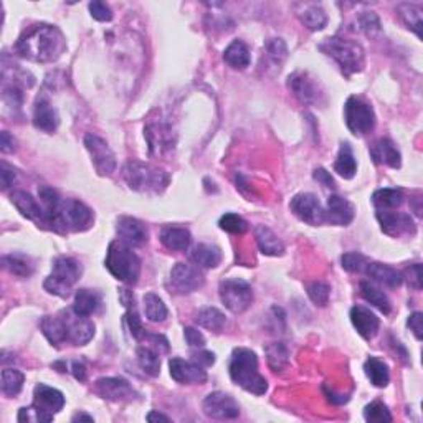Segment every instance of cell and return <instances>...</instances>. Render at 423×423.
Returning a JSON list of instances; mask_svg holds the SVG:
<instances>
[{
	"instance_id": "f35d334b",
	"label": "cell",
	"mask_w": 423,
	"mask_h": 423,
	"mask_svg": "<svg viewBox=\"0 0 423 423\" xmlns=\"http://www.w3.org/2000/svg\"><path fill=\"white\" fill-rule=\"evenodd\" d=\"M266 354V361H268V365L271 367V370L275 372H282L289 364V351L288 347L284 346L283 343H271L265 347Z\"/></svg>"
},
{
	"instance_id": "be15d7a7",
	"label": "cell",
	"mask_w": 423,
	"mask_h": 423,
	"mask_svg": "<svg viewBox=\"0 0 423 423\" xmlns=\"http://www.w3.org/2000/svg\"><path fill=\"white\" fill-rule=\"evenodd\" d=\"M73 375L78 379V381H86V367L81 364V362H73Z\"/></svg>"
},
{
	"instance_id": "5b68a950",
	"label": "cell",
	"mask_w": 423,
	"mask_h": 423,
	"mask_svg": "<svg viewBox=\"0 0 423 423\" xmlns=\"http://www.w3.org/2000/svg\"><path fill=\"white\" fill-rule=\"evenodd\" d=\"M106 268L119 282L136 284L141 275V260L129 245L116 240L107 247Z\"/></svg>"
},
{
	"instance_id": "ab89813d",
	"label": "cell",
	"mask_w": 423,
	"mask_h": 423,
	"mask_svg": "<svg viewBox=\"0 0 423 423\" xmlns=\"http://www.w3.org/2000/svg\"><path fill=\"white\" fill-rule=\"evenodd\" d=\"M300 19L303 24L313 32H318V30H322L327 24V15L325 12V8L321 6H316V3H311V6H306L304 10L300 14Z\"/></svg>"
},
{
	"instance_id": "8992f818",
	"label": "cell",
	"mask_w": 423,
	"mask_h": 423,
	"mask_svg": "<svg viewBox=\"0 0 423 423\" xmlns=\"http://www.w3.org/2000/svg\"><path fill=\"white\" fill-rule=\"evenodd\" d=\"M123 177L129 187L137 192H161L169 184L166 172L141 161H129L123 169Z\"/></svg>"
},
{
	"instance_id": "6da1fadb",
	"label": "cell",
	"mask_w": 423,
	"mask_h": 423,
	"mask_svg": "<svg viewBox=\"0 0 423 423\" xmlns=\"http://www.w3.org/2000/svg\"><path fill=\"white\" fill-rule=\"evenodd\" d=\"M43 212L42 225H49V228L60 233L68 232H85L93 225V210L86 207L83 202L75 198H64L51 187L38 189Z\"/></svg>"
},
{
	"instance_id": "6125c7cd",
	"label": "cell",
	"mask_w": 423,
	"mask_h": 423,
	"mask_svg": "<svg viewBox=\"0 0 423 423\" xmlns=\"http://www.w3.org/2000/svg\"><path fill=\"white\" fill-rule=\"evenodd\" d=\"M193 357H196V362H197V364L205 365V367L214 365V362H215V356H214V352H209V351L197 352L196 356H193Z\"/></svg>"
},
{
	"instance_id": "60d3db41",
	"label": "cell",
	"mask_w": 423,
	"mask_h": 423,
	"mask_svg": "<svg viewBox=\"0 0 423 423\" xmlns=\"http://www.w3.org/2000/svg\"><path fill=\"white\" fill-rule=\"evenodd\" d=\"M137 361H139L142 370L150 375V377H155V375H159V372H161V357L155 352V349L150 346L144 344V346L137 349Z\"/></svg>"
},
{
	"instance_id": "f6af8a7d",
	"label": "cell",
	"mask_w": 423,
	"mask_h": 423,
	"mask_svg": "<svg viewBox=\"0 0 423 423\" xmlns=\"http://www.w3.org/2000/svg\"><path fill=\"white\" fill-rule=\"evenodd\" d=\"M25 375L17 369H6L2 370V394L7 397H15L20 394L21 387H24Z\"/></svg>"
},
{
	"instance_id": "d590c367",
	"label": "cell",
	"mask_w": 423,
	"mask_h": 423,
	"mask_svg": "<svg viewBox=\"0 0 423 423\" xmlns=\"http://www.w3.org/2000/svg\"><path fill=\"white\" fill-rule=\"evenodd\" d=\"M402 189H381L374 192L372 202L377 210H394L404 204Z\"/></svg>"
},
{
	"instance_id": "03108f58",
	"label": "cell",
	"mask_w": 423,
	"mask_h": 423,
	"mask_svg": "<svg viewBox=\"0 0 423 423\" xmlns=\"http://www.w3.org/2000/svg\"><path fill=\"white\" fill-rule=\"evenodd\" d=\"M71 420H73V422H93V417L85 415V413H76V415L73 417Z\"/></svg>"
},
{
	"instance_id": "7dc6e473",
	"label": "cell",
	"mask_w": 423,
	"mask_h": 423,
	"mask_svg": "<svg viewBox=\"0 0 423 423\" xmlns=\"http://www.w3.org/2000/svg\"><path fill=\"white\" fill-rule=\"evenodd\" d=\"M218 225L222 230L233 233V235H241V233L248 230V223L236 214H225L220 218Z\"/></svg>"
},
{
	"instance_id": "7bdbcfd3",
	"label": "cell",
	"mask_w": 423,
	"mask_h": 423,
	"mask_svg": "<svg viewBox=\"0 0 423 423\" xmlns=\"http://www.w3.org/2000/svg\"><path fill=\"white\" fill-rule=\"evenodd\" d=\"M144 311H146V318L149 319L150 322H162L166 321L167 314V306L164 304V301L154 293H148L144 296Z\"/></svg>"
},
{
	"instance_id": "e575fe53",
	"label": "cell",
	"mask_w": 423,
	"mask_h": 423,
	"mask_svg": "<svg viewBox=\"0 0 423 423\" xmlns=\"http://www.w3.org/2000/svg\"><path fill=\"white\" fill-rule=\"evenodd\" d=\"M40 327L45 334V338L50 340L53 346L67 343V334H64V326L60 314L57 316H45L40 321Z\"/></svg>"
},
{
	"instance_id": "83f0119b",
	"label": "cell",
	"mask_w": 423,
	"mask_h": 423,
	"mask_svg": "<svg viewBox=\"0 0 423 423\" xmlns=\"http://www.w3.org/2000/svg\"><path fill=\"white\" fill-rule=\"evenodd\" d=\"M161 241L166 248L174 250V252H185L191 247V232L184 227L167 225L161 230Z\"/></svg>"
},
{
	"instance_id": "681fc988",
	"label": "cell",
	"mask_w": 423,
	"mask_h": 423,
	"mask_svg": "<svg viewBox=\"0 0 423 423\" xmlns=\"http://www.w3.org/2000/svg\"><path fill=\"white\" fill-rule=\"evenodd\" d=\"M55 415H50V413L43 412V410L37 408L35 405H32V407H24L20 408L19 412V422L20 423H46L53 420Z\"/></svg>"
},
{
	"instance_id": "e0dca14e",
	"label": "cell",
	"mask_w": 423,
	"mask_h": 423,
	"mask_svg": "<svg viewBox=\"0 0 423 423\" xmlns=\"http://www.w3.org/2000/svg\"><path fill=\"white\" fill-rule=\"evenodd\" d=\"M116 232H118L119 240L131 248L142 247L149 240L148 227L141 220L132 217H121L116 225Z\"/></svg>"
},
{
	"instance_id": "816d5d0a",
	"label": "cell",
	"mask_w": 423,
	"mask_h": 423,
	"mask_svg": "<svg viewBox=\"0 0 423 423\" xmlns=\"http://www.w3.org/2000/svg\"><path fill=\"white\" fill-rule=\"evenodd\" d=\"M359 25L362 32L369 37L377 35L381 32V20H379V17L374 12H364V14L359 15Z\"/></svg>"
},
{
	"instance_id": "ac0fdd59",
	"label": "cell",
	"mask_w": 423,
	"mask_h": 423,
	"mask_svg": "<svg viewBox=\"0 0 423 423\" xmlns=\"http://www.w3.org/2000/svg\"><path fill=\"white\" fill-rule=\"evenodd\" d=\"M171 377L179 383H204L207 382V372L197 362H189L180 357H172L169 361Z\"/></svg>"
},
{
	"instance_id": "1f68e13d",
	"label": "cell",
	"mask_w": 423,
	"mask_h": 423,
	"mask_svg": "<svg viewBox=\"0 0 423 423\" xmlns=\"http://www.w3.org/2000/svg\"><path fill=\"white\" fill-rule=\"evenodd\" d=\"M2 265L8 273L19 276V278H28L33 273V261L30 257L21 253H10L2 258Z\"/></svg>"
},
{
	"instance_id": "52a82bcc",
	"label": "cell",
	"mask_w": 423,
	"mask_h": 423,
	"mask_svg": "<svg viewBox=\"0 0 423 423\" xmlns=\"http://www.w3.org/2000/svg\"><path fill=\"white\" fill-rule=\"evenodd\" d=\"M81 273H83V266H81L80 261L71 257H58L53 261V270H51V275L43 283V288L50 295L68 297L71 288L80 279Z\"/></svg>"
},
{
	"instance_id": "836d02e7",
	"label": "cell",
	"mask_w": 423,
	"mask_h": 423,
	"mask_svg": "<svg viewBox=\"0 0 423 423\" xmlns=\"http://www.w3.org/2000/svg\"><path fill=\"white\" fill-rule=\"evenodd\" d=\"M334 171L338 172L340 177H344V179H352V177L356 175L357 162L349 142H343V144H340L338 159H336L334 162Z\"/></svg>"
},
{
	"instance_id": "f546056e",
	"label": "cell",
	"mask_w": 423,
	"mask_h": 423,
	"mask_svg": "<svg viewBox=\"0 0 423 423\" xmlns=\"http://www.w3.org/2000/svg\"><path fill=\"white\" fill-rule=\"evenodd\" d=\"M223 60L227 64H230L235 70H245L250 67L252 57H250L248 46L243 42L235 40L228 45V49L223 51Z\"/></svg>"
},
{
	"instance_id": "ee69618b",
	"label": "cell",
	"mask_w": 423,
	"mask_h": 423,
	"mask_svg": "<svg viewBox=\"0 0 423 423\" xmlns=\"http://www.w3.org/2000/svg\"><path fill=\"white\" fill-rule=\"evenodd\" d=\"M397 10H399V15L404 20V24L408 28H412L418 37H422V8L413 6V3H400Z\"/></svg>"
},
{
	"instance_id": "f5cc1de1",
	"label": "cell",
	"mask_w": 423,
	"mask_h": 423,
	"mask_svg": "<svg viewBox=\"0 0 423 423\" xmlns=\"http://www.w3.org/2000/svg\"><path fill=\"white\" fill-rule=\"evenodd\" d=\"M265 46H266V51H268L270 58L276 63H282L283 60L288 57L286 43H284L282 38H270V40L266 42Z\"/></svg>"
},
{
	"instance_id": "6f0895ef",
	"label": "cell",
	"mask_w": 423,
	"mask_h": 423,
	"mask_svg": "<svg viewBox=\"0 0 423 423\" xmlns=\"http://www.w3.org/2000/svg\"><path fill=\"white\" fill-rule=\"evenodd\" d=\"M15 169L14 167H10L6 161H2L0 164V179H2V189L3 191H7L8 187H10L12 184H14L15 180Z\"/></svg>"
},
{
	"instance_id": "b9f144b4",
	"label": "cell",
	"mask_w": 423,
	"mask_h": 423,
	"mask_svg": "<svg viewBox=\"0 0 423 423\" xmlns=\"http://www.w3.org/2000/svg\"><path fill=\"white\" fill-rule=\"evenodd\" d=\"M225 314L217 308H205L197 314V325L209 331L220 332L223 329V326H225Z\"/></svg>"
},
{
	"instance_id": "d6986e66",
	"label": "cell",
	"mask_w": 423,
	"mask_h": 423,
	"mask_svg": "<svg viewBox=\"0 0 423 423\" xmlns=\"http://www.w3.org/2000/svg\"><path fill=\"white\" fill-rule=\"evenodd\" d=\"M96 392L110 402H124V400H131L135 395V388L131 387V383L121 377L98 379Z\"/></svg>"
},
{
	"instance_id": "4dcf8cb0",
	"label": "cell",
	"mask_w": 423,
	"mask_h": 423,
	"mask_svg": "<svg viewBox=\"0 0 423 423\" xmlns=\"http://www.w3.org/2000/svg\"><path fill=\"white\" fill-rule=\"evenodd\" d=\"M146 137L149 141V148L154 153V149H157V153L172 148V132L171 128L167 124H150L146 129Z\"/></svg>"
},
{
	"instance_id": "e7e4bbea",
	"label": "cell",
	"mask_w": 423,
	"mask_h": 423,
	"mask_svg": "<svg viewBox=\"0 0 423 423\" xmlns=\"http://www.w3.org/2000/svg\"><path fill=\"white\" fill-rule=\"evenodd\" d=\"M148 422H171V418L159 412H150L148 415Z\"/></svg>"
},
{
	"instance_id": "f1b7e54d",
	"label": "cell",
	"mask_w": 423,
	"mask_h": 423,
	"mask_svg": "<svg viewBox=\"0 0 423 423\" xmlns=\"http://www.w3.org/2000/svg\"><path fill=\"white\" fill-rule=\"evenodd\" d=\"M101 304H103L101 295H99L98 291H93V289H78L75 295V304H73V309H75L76 313L89 318L93 316L94 313H98Z\"/></svg>"
},
{
	"instance_id": "44dd1931",
	"label": "cell",
	"mask_w": 423,
	"mask_h": 423,
	"mask_svg": "<svg viewBox=\"0 0 423 423\" xmlns=\"http://www.w3.org/2000/svg\"><path fill=\"white\" fill-rule=\"evenodd\" d=\"M33 405L50 415H55L64 407V395L57 388L38 383L33 388Z\"/></svg>"
},
{
	"instance_id": "cb8c5ba5",
	"label": "cell",
	"mask_w": 423,
	"mask_h": 423,
	"mask_svg": "<svg viewBox=\"0 0 423 423\" xmlns=\"http://www.w3.org/2000/svg\"><path fill=\"white\" fill-rule=\"evenodd\" d=\"M364 273L369 276L370 279H374L375 283L383 284V286L392 288V289L402 286V283H404L402 273L397 271L395 268H392V266L383 265V263L369 261L367 263Z\"/></svg>"
},
{
	"instance_id": "9a60e30c",
	"label": "cell",
	"mask_w": 423,
	"mask_h": 423,
	"mask_svg": "<svg viewBox=\"0 0 423 423\" xmlns=\"http://www.w3.org/2000/svg\"><path fill=\"white\" fill-rule=\"evenodd\" d=\"M288 86L303 105H318V103H321L322 96H325L321 86H319L318 81L309 73H293L288 78Z\"/></svg>"
},
{
	"instance_id": "d6a6232c",
	"label": "cell",
	"mask_w": 423,
	"mask_h": 423,
	"mask_svg": "<svg viewBox=\"0 0 423 423\" xmlns=\"http://www.w3.org/2000/svg\"><path fill=\"white\" fill-rule=\"evenodd\" d=\"M192 260L202 268H217L220 261H222V252L215 245L200 243L193 248Z\"/></svg>"
},
{
	"instance_id": "4316f807",
	"label": "cell",
	"mask_w": 423,
	"mask_h": 423,
	"mask_svg": "<svg viewBox=\"0 0 423 423\" xmlns=\"http://www.w3.org/2000/svg\"><path fill=\"white\" fill-rule=\"evenodd\" d=\"M254 239H257L260 252L266 257H282V254H284V243L268 227L258 225L254 228Z\"/></svg>"
},
{
	"instance_id": "30bf717a",
	"label": "cell",
	"mask_w": 423,
	"mask_h": 423,
	"mask_svg": "<svg viewBox=\"0 0 423 423\" xmlns=\"http://www.w3.org/2000/svg\"><path fill=\"white\" fill-rule=\"evenodd\" d=\"M64 326V334H67V343L73 346H86L94 336V325L88 316L76 313L75 309H63L60 311Z\"/></svg>"
},
{
	"instance_id": "ffe728a7",
	"label": "cell",
	"mask_w": 423,
	"mask_h": 423,
	"mask_svg": "<svg viewBox=\"0 0 423 423\" xmlns=\"http://www.w3.org/2000/svg\"><path fill=\"white\" fill-rule=\"evenodd\" d=\"M354 215H356V210L347 198L336 196V193L327 198V207L325 210L326 222L338 227H346L354 220Z\"/></svg>"
},
{
	"instance_id": "7c38bea8",
	"label": "cell",
	"mask_w": 423,
	"mask_h": 423,
	"mask_svg": "<svg viewBox=\"0 0 423 423\" xmlns=\"http://www.w3.org/2000/svg\"><path fill=\"white\" fill-rule=\"evenodd\" d=\"M291 212L296 215L301 222L308 223V225H321L326 222L325 218V209L319 204L318 197L314 193L303 192L297 193L291 198Z\"/></svg>"
},
{
	"instance_id": "c3c4849f",
	"label": "cell",
	"mask_w": 423,
	"mask_h": 423,
	"mask_svg": "<svg viewBox=\"0 0 423 423\" xmlns=\"http://www.w3.org/2000/svg\"><path fill=\"white\" fill-rule=\"evenodd\" d=\"M340 261H343L344 270L351 271V273H362V271L365 270L367 263H369V258L364 257V254L359 252H351L343 254Z\"/></svg>"
},
{
	"instance_id": "4fadbf2b",
	"label": "cell",
	"mask_w": 423,
	"mask_h": 423,
	"mask_svg": "<svg viewBox=\"0 0 423 423\" xmlns=\"http://www.w3.org/2000/svg\"><path fill=\"white\" fill-rule=\"evenodd\" d=\"M171 288L179 295H189V293L196 291L202 288L205 283L202 271L193 265L187 263H177L174 268L171 270Z\"/></svg>"
},
{
	"instance_id": "9f6ffc18",
	"label": "cell",
	"mask_w": 423,
	"mask_h": 423,
	"mask_svg": "<svg viewBox=\"0 0 423 423\" xmlns=\"http://www.w3.org/2000/svg\"><path fill=\"white\" fill-rule=\"evenodd\" d=\"M184 336H185V340H187V344L191 347L202 349L205 346L204 334H202V332L198 329H196V327H185Z\"/></svg>"
},
{
	"instance_id": "3957f363",
	"label": "cell",
	"mask_w": 423,
	"mask_h": 423,
	"mask_svg": "<svg viewBox=\"0 0 423 423\" xmlns=\"http://www.w3.org/2000/svg\"><path fill=\"white\" fill-rule=\"evenodd\" d=\"M232 381L241 388L254 395H263L268 390V383L258 370V357L247 347H236L232 354L230 361Z\"/></svg>"
},
{
	"instance_id": "db71d44e",
	"label": "cell",
	"mask_w": 423,
	"mask_h": 423,
	"mask_svg": "<svg viewBox=\"0 0 423 423\" xmlns=\"http://www.w3.org/2000/svg\"><path fill=\"white\" fill-rule=\"evenodd\" d=\"M89 12H92V17L98 21H111L113 20V12L111 8L106 6L105 2H92L89 3Z\"/></svg>"
},
{
	"instance_id": "91938a15",
	"label": "cell",
	"mask_w": 423,
	"mask_h": 423,
	"mask_svg": "<svg viewBox=\"0 0 423 423\" xmlns=\"http://www.w3.org/2000/svg\"><path fill=\"white\" fill-rule=\"evenodd\" d=\"M15 149H17L15 137L8 135L7 131H2V135H0V150H2L3 154H10L14 153Z\"/></svg>"
},
{
	"instance_id": "94428289",
	"label": "cell",
	"mask_w": 423,
	"mask_h": 423,
	"mask_svg": "<svg viewBox=\"0 0 423 423\" xmlns=\"http://www.w3.org/2000/svg\"><path fill=\"white\" fill-rule=\"evenodd\" d=\"M314 179L318 180L319 184L325 185V187L327 189H336V184H334V179H332L329 172H327L326 169H322V167H319V169L314 171Z\"/></svg>"
},
{
	"instance_id": "11a10c76",
	"label": "cell",
	"mask_w": 423,
	"mask_h": 423,
	"mask_svg": "<svg viewBox=\"0 0 423 423\" xmlns=\"http://www.w3.org/2000/svg\"><path fill=\"white\" fill-rule=\"evenodd\" d=\"M402 278H407L410 288L422 289V275H420V265H418V263H413V265H410L408 268L405 270Z\"/></svg>"
},
{
	"instance_id": "f907efd6",
	"label": "cell",
	"mask_w": 423,
	"mask_h": 423,
	"mask_svg": "<svg viewBox=\"0 0 423 423\" xmlns=\"http://www.w3.org/2000/svg\"><path fill=\"white\" fill-rule=\"evenodd\" d=\"M329 293H331V288L327 286L326 283L314 282V283L308 284L309 300L313 301L316 306H321V308H325V306L327 304V301H329Z\"/></svg>"
},
{
	"instance_id": "8fae6325",
	"label": "cell",
	"mask_w": 423,
	"mask_h": 423,
	"mask_svg": "<svg viewBox=\"0 0 423 423\" xmlns=\"http://www.w3.org/2000/svg\"><path fill=\"white\" fill-rule=\"evenodd\" d=\"M85 146L88 149L94 169L99 175H111L116 171V155L107 142L96 135H86Z\"/></svg>"
},
{
	"instance_id": "d4e9b609",
	"label": "cell",
	"mask_w": 423,
	"mask_h": 423,
	"mask_svg": "<svg viewBox=\"0 0 423 423\" xmlns=\"http://www.w3.org/2000/svg\"><path fill=\"white\" fill-rule=\"evenodd\" d=\"M375 164H386L392 169H399L402 166V155L397 146L390 139H379L375 141L369 149Z\"/></svg>"
},
{
	"instance_id": "9c48e42d",
	"label": "cell",
	"mask_w": 423,
	"mask_h": 423,
	"mask_svg": "<svg viewBox=\"0 0 423 423\" xmlns=\"http://www.w3.org/2000/svg\"><path fill=\"white\" fill-rule=\"evenodd\" d=\"M346 124L356 136H365L375 128V113L372 106L362 98L351 96L344 106Z\"/></svg>"
},
{
	"instance_id": "bcb514c9",
	"label": "cell",
	"mask_w": 423,
	"mask_h": 423,
	"mask_svg": "<svg viewBox=\"0 0 423 423\" xmlns=\"http://www.w3.org/2000/svg\"><path fill=\"white\" fill-rule=\"evenodd\" d=\"M364 418L370 423L392 422V415H390V412H388L387 405L379 402V400H375V402L367 405V407L364 408Z\"/></svg>"
},
{
	"instance_id": "603a6c76",
	"label": "cell",
	"mask_w": 423,
	"mask_h": 423,
	"mask_svg": "<svg viewBox=\"0 0 423 423\" xmlns=\"http://www.w3.org/2000/svg\"><path fill=\"white\" fill-rule=\"evenodd\" d=\"M351 321L357 332L367 340L374 339L377 336L379 327H381L379 318L369 308H365V306H354L351 309Z\"/></svg>"
},
{
	"instance_id": "484cf974",
	"label": "cell",
	"mask_w": 423,
	"mask_h": 423,
	"mask_svg": "<svg viewBox=\"0 0 423 423\" xmlns=\"http://www.w3.org/2000/svg\"><path fill=\"white\" fill-rule=\"evenodd\" d=\"M10 200L25 218L33 220V222H37L38 225H42L43 217H45V212H43V207L38 204L35 198L30 196L28 192L25 191L12 192Z\"/></svg>"
},
{
	"instance_id": "8d00e7d4",
	"label": "cell",
	"mask_w": 423,
	"mask_h": 423,
	"mask_svg": "<svg viewBox=\"0 0 423 423\" xmlns=\"http://www.w3.org/2000/svg\"><path fill=\"white\" fill-rule=\"evenodd\" d=\"M361 295L364 296L365 301H369V303L375 306V308H377L379 311H382L383 314L390 313L392 304H390V300H388V296L382 291V289L374 286L372 283L362 282L361 283Z\"/></svg>"
},
{
	"instance_id": "ba28073f",
	"label": "cell",
	"mask_w": 423,
	"mask_h": 423,
	"mask_svg": "<svg viewBox=\"0 0 423 423\" xmlns=\"http://www.w3.org/2000/svg\"><path fill=\"white\" fill-rule=\"evenodd\" d=\"M220 300L232 313L240 314L253 303V289L240 278H227L220 283Z\"/></svg>"
},
{
	"instance_id": "2e32d148",
	"label": "cell",
	"mask_w": 423,
	"mask_h": 423,
	"mask_svg": "<svg viewBox=\"0 0 423 423\" xmlns=\"http://www.w3.org/2000/svg\"><path fill=\"white\" fill-rule=\"evenodd\" d=\"M377 220L381 223L382 232L390 236H402L405 233L413 235L417 232L413 218L408 214H402V212L377 210Z\"/></svg>"
},
{
	"instance_id": "277c9868",
	"label": "cell",
	"mask_w": 423,
	"mask_h": 423,
	"mask_svg": "<svg viewBox=\"0 0 423 423\" xmlns=\"http://www.w3.org/2000/svg\"><path fill=\"white\" fill-rule=\"evenodd\" d=\"M319 50L327 55L339 64L340 71L346 76H351L354 73H359L364 70L365 55L361 43L349 40V38L332 37L327 38L319 45Z\"/></svg>"
},
{
	"instance_id": "7a4b0ae2",
	"label": "cell",
	"mask_w": 423,
	"mask_h": 423,
	"mask_svg": "<svg viewBox=\"0 0 423 423\" xmlns=\"http://www.w3.org/2000/svg\"><path fill=\"white\" fill-rule=\"evenodd\" d=\"M21 58L30 62L50 63L58 60L67 50L63 33L49 24H38L25 30L15 45Z\"/></svg>"
},
{
	"instance_id": "7402d4cb",
	"label": "cell",
	"mask_w": 423,
	"mask_h": 423,
	"mask_svg": "<svg viewBox=\"0 0 423 423\" xmlns=\"http://www.w3.org/2000/svg\"><path fill=\"white\" fill-rule=\"evenodd\" d=\"M60 116L46 96H38L33 107V126L43 132H55L58 129Z\"/></svg>"
},
{
	"instance_id": "5bb4252c",
	"label": "cell",
	"mask_w": 423,
	"mask_h": 423,
	"mask_svg": "<svg viewBox=\"0 0 423 423\" xmlns=\"http://www.w3.org/2000/svg\"><path fill=\"white\" fill-rule=\"evenodd\" d=\"M204 413L215 420H235L240 417V407L235 399L223 392H212L202 404Z\"/></svg>"
},
{
	"instance_id": "680465c9",
	"label": "cell",
	"mask_w": 423,
	"mask_h": 423,
	"mask_svg": "<svg viewBox=\"0 0 423 423\" xmlns=\"http://www.w3.org/2000/svg\"><path fill=\"white\" fill-rule=\"evenodd\" d=\"M407 326L410 327V331L415 334V338L418 340H422V336H423V314L422 313H413L410 314L408 316V321H407Z\"/></svg>"
},
{
	"instance_id": "74e56055",
	"label": "cell",
	"mask_w": 423,
	"mask_h": 423,
	"mask_svg": "<svg viewBox=\"0 0 423 423\" xmlns=\"http://www.w3.org/2000/svg\"><path fill=\"white\" fill-rule=\"evenodd\" d=\"M365 375L375 387H386L390 381V374H388V367L386 362L379 361L377 357H370L364 364Z\"/></svg>"
}]
</instances>
